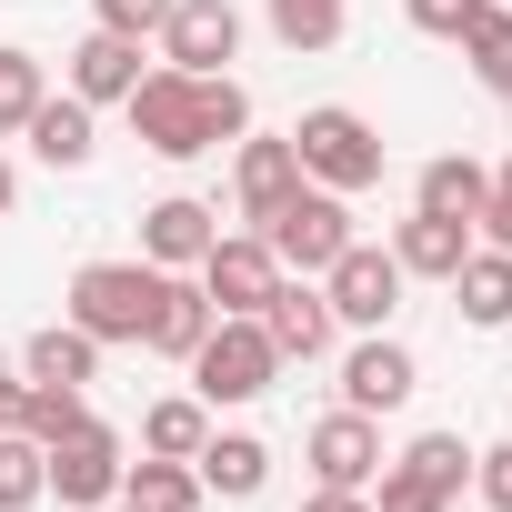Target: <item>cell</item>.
<instances>
[{
	"instance_id": "38",
	"label": "cell",
	"mask_w": 512,
	"mask_h": 512,
	"mask_svg": "<svg viewBox=\"0 0 512 512\" xmlns=\"http://www.w3.org/2000/svg\"><path fill=\"white\" fill-rule=\"evenodd\" d=\"M11 201H21V171H11V161H0V221H11Z\"/></svg>"
},
{
	"instance_id": "23",
	"label": "cell",
	"mask_w": 512,
	"mask_h": 512,
	"mask_svg": "<svg viewBox=\"0 0 512 512\" xmlns=\"http://www.w3.org/2000/svg\"><path fill=\"white\" fill-rule=\"evenodd\" d=\"M201 442H211V402H201V392H171V402H151V412H141V452L191 462Z\"/></svg>"
},
{
	"instance_id": "25",
	"label": "cell",
	"mask_w": 512,
	"mask_h": 512,
	"mask_svg": "<svg viewBox=\"0 0 512 512\" xmlns=\"http://www.w3.org/2000/svg\"><path fill=\"white\" fill-rule=\"evenodd\" d=\"M121 492H131L141 512H201V502H211L201 472H191V462H161V452H141V462L121 472Z\"/></svg>"
},
{
	"instance_id": "7",
	"label": "cell",
	"mask_w": 512,
	"mask_h": 512,
	"mask_svg": "<svg viewBox=\"0 0 512 512\" xmlns=\"http://www.w3.org/2000/svg\"><path fill=\"white\" fill-rule=\"evenodd\" d=\"M322 302H332L342 332H382V322L402 312V262H392V241H352L342 262L322 272Z\"/></svg>"
},
{
	"instance_id": "39",
	"label": "cell",
	"mask_w": 512,
	"mask_h": 512,
	"mask_svg": "<svg viewBox=\"0 0 512 512\" xmlns=\"http://www.w3.org/2000/svg\"><path fill=\"white\" fill-rule=\"evenodd\" d=\"M101 512H141V502H131V492H111V502H101Z\"/></svg>"
},
{
	"instance_id": "28",
	"label": "cell",
	"mask_w": 512,
	"mask_h": 512,
	"mask_svg": "<svg viewBox=\"0 0 512 512\" xmlns=\"http://www.w3.org/2000/svg\"><path fill=\"white\" fill-rule=\"evenodd\" d=\"M392 462H412V472H422L432 492H452V502H462V482H472V442H462V432H422V442L392 452Z\"/></svg>"
},
{
	"instance_id": "8",
	"label": "cell",
	"mask_w": 512,
	"mask_h": 512,
	"mask_svg": "<svg viewBox=\"0 0 512 512\" xmlns=\"http://www.w3.org/2000/svg\"><path fill=\"white\" fill-rule=\"evenodd\" d=\"M302 191V151H292V131H241L231 141V211L262 231L282 201Z\"/></svg>"
},
{
	"instance_id": "15",
	"label": "cell",
	"mask_w": 512,
	"mask_h": 512,
	"mask_svg": "<svg viewBox=\"0 0 512 512\" xmlns=\"http://www.w3.org/2000/svg\"><path fill=\"white\" fill-rule=\"evenodd\" d=\"M211 322H221V312H211V292H201L191 272H161V302H151V332H141V352H161V362H191Z\"/></svg>"
},
{
	"instance_id": "14",
	"label": "cell",
	"mask_w": 512,
	"mask_h": 512,
	"mask_svg": "<svg viewBox=\"0 0 512 512\" xmlns=\"http://www.w3.org/2000/svg\"><path fill=\"white\" fill-rule=\"evenodd\" d=\"M211 241H221V211L191 201V191H171V201L141 211V262H151V272H191Z\"/></svg>"
},
{
	"instance_id": "26",
	"label": "cell",
	"mask_w": 512,
	"mask_h": 512,
	"mask_svg": "<svg viewBox=\"0 0 512 512\" xmlns=\"http://www.w3.org/2000/svg\"><path fill=\"white\" fill-rule=\"evenodd\" d=\"M462 61H472V81L492 101H512V11H502V0H482V21L462 31Z\"/></svg>"
},
{
	"instance_id": "36",
	"label": "cell",
	"mask_w": 512,
	"mask_h": 512,
	"mask_svg": "<svg viewBox=\"0 0 512 512\" xmlns=\"http://www.w3.org/2000/svg\"><path fill=\"white\" fill-rule=\"evenodd\" d=\"M302 512H372V492H312Z\"/></svg>"
},
{
	"instance_id": "20",
	"label": "cell",
	"mask_w": 512,
	"mask_h": 512,
	"mask_svg": "<svg viewBox=\"0 0 512 512\" xmlns=\"http://www.w3.org/2000/svg\"><path fill=\"white\" fill-rule=\"evenodd\" d=\"M131 81H141V41H121V31H91L81 51H71V101H131Z\"/></svg>"
},
{
	"instance_id": "34",
	"label": "cell",
	"mask_w": 512,
	"mask_h": 512,
	"mask_svg": "<svg viewBox=\"0 0 512 512\" xmlns=\"http://www.w3.org/2000/svg\"><path fill=\"white\" fill-rule=\"evenodd\" d=\"M161 21H171V0H101V31L121 41H161Z\"/></svg>"
},
{
	"instance_id": "5",
	"label": "cell",
	"mask_w": 512,
	"mask_h": 512,
	"mask_svg": "<svg viewBox=\"0 0 512 512\" xmlns=\"http://www.w3.org/2000/svg\"><path fill=\"white\" fill-rule=\"evenodd\" d=\"M262 241H272V262H282V272H302V282H322V272L342 262V251H352L362 231H352V201H342V191H322V181H302V191H292V201H282V211L262 221Z\"/></svg>"
},
{
	"instance_id": "35",
	"label": "cell",
	"mask_w": 512,
	"mask_h": 512,
	"mask_svg": "<svg viewBox=\"0 0 512 512\" xmlns=\"http://www.w3.org/2000/svg\"><path fill=\"white\" fill-rule=\"evenodd\" d=\"M472 231H482V241H502V251H512V161H502V171H492V191H482V221H472Z\"/></svg>"
},
{
	"instance_id": "37",
	"label": "cell",
	"mask_w": 512,
	"mask_h": 512,
	"mask_svg": "<svg viewBox=\"0 0 512 512\" xmlns=\"http://www.w3.org/2000/svg\"><path fill=\"white\" fill-rule=\"evenodd\" d=\"M21 422V372H0V432Z\"/></svg>"
},
{
	"instance_id": "18",
	"label": "cell",
	"mask_w": 512,
	"mask_h": 512,
	"mask_svg": "<svg viewBox=\"0 0 512 512\" xmlns=\"http://www.w3.org/2000/svg\"><path fill=\"white\" fill-rule=\"evenodd\" d=\"M21 141H31V161H51V171H91V151H101L91 101H71V91H51V101L21 121Z\"/></svg>"
},
{
	"instance_id": "13",
	"label": "cell",
	"mask_w": 512,
	"mask_h": 512,
	"mask_svg": "<svg viewBox=\"0 0 512 512\" xmlns=\"http://www.w3.org/2000/svg\"><path fill=\"white\" fill-rule=\"evenodd\" d=\"M262 332H272V352L282 362H322L332 352V302H322V282H302V272H282L272 282V302H262Z\"/></svg>"
},
{
	"instance_id": "16",
	"label": "cell",
	"mask_w": 512,
	"mask_h": 512,
	"mask_svg": "<svg viewBox=\"0 0 512 512\" xmlns=\"http://www.w3.org/2000/svg\"><path fill=\"white\" fill-rule=\"evenodd\" d=\"M462 251H472V221H442V211L392 221V262H402V282H452Z\"/></svg>"
},
{
	"instance_id": "6",
	"label": "cell",
	"mask_w": 512,
	"mask_h": 512,
	"mask_svg": "<svg viewBox=\"0 0 512 512\" xmlns=\"http://www.w3.org/2000/svg\"><path fill=\"white\" fill-rule=\"evenodd\" d=\"M41 472H51V502H71V512H101L111 492H121V472H131V452H121V432L91 412L81 432H61L51 452H41Z\"/></svg>"
},
{
	"instance_id": "33",
	"label": "cell",
	"mask_w": 512,
	"mask_h": 512,
	"mask_svg": "<svg viewBox=\"0 0 512 512\" xmlns=\"http://www.w3.org/2000/svg\"><path fill=\"white\" fill-rule=\"evenodd\" d=\"M472 492H482V512H512V442L472 452Z\"/></svg>"
},
{
	"instance_id": "11",
	"label": "cell",
	"mask_w": 512,
	"mask_h": 512,
	"mask_svg": "<svg viewBox=\"0 0 512 512\" xmlns=\"http://www.w3.org/2000/svg\"><path fill=\"white\" fill-rule=\"evenodd\" d=\"M412 392H422V362H412L392 332H362V342L342 352V412H372V422H382V412H402Z\"/></svg>"
},
{
	"instance_id": "3",
	"label": "cell",
	"mask_w": 512,
	"mask_h": 512,
	"mask_svg": "<svg viewBox=\"0 0 512 512\" xmlns=\"http://www.w3.org/2000/svg\"><path fill=\"white\" fill-rule=\"evenodd\" d=\"M272 382H282V352H272L262 312H221V322L201 332V352H191V392H201L211 412H241V402H262Z\"/></svg>"
},
{
	"instance_id": "21",
	"label": "cell",
	"mask_w": 512,
	"mask_h": 512,
	"mask_svg": "<svg viewBox=\"0 0 512 512\" xmlns=\"http://www.w3.org/2000/svg\"><path fill=\"white\" fill-rule=\"evenodd\" d=\"M21 382H71V392H91V382H101V342H91L81 322H51V332L21 342Z\"/></svg>"
},
{
	"instance_id": "29",
	"label": "cell",
	"mask_w": 512,
	"mask_h": 512,
	"mask_svg": "<svg viewBox=\"0 0 512 512\" xmlns=\"http://www.w3.org/2000/svg\"><path fill=\"white\" fill-rule=\"evenodd\" d=\"M41 101H51V71H41L31 51H11V41H0V131H21Z\"/></svg>"
},
{
	"instance_id": "12",
	"label": "cell",
	"mask_w": 512,
	"mask_h": 512,
	"mask_svg": "<svg viewBox=\"0 0 512 512\" xmlns=\"http://www.w3.org/2000/svg\"><path fill=\"white\" fill-rule=\"evenodd\" d=\"M161 61H171V71H231V61H241V11H231V0H171Z\"/></svg>"
},
{
	"instance_id": "24",
	"label": "cell",
	"mask_w": 512,
	"mask_h": 512,
	"mask_svg": "<svg viewBox=\"0 0 512 512\" xmlns=\"http://www.w3.org/2000/svg\"><path fill=\"white\" fill-rule=\"evenodd\" d=\"M262 11H272L282 51H342V31H352V0H262Z\"/></svg>"
},
{
	"instance_id": "19",
	"label": "cell",
	"mask_w": 512,
	"mask_h": 512,
	"mask_svg": "<svg viewBox=\"0 0 512 512\" xmlns=\"http://www.w3.org/2000/svg\"><path fill=\"white\" fill-rule=\"evenodd\" d=\"M191 472H201V492H221V502H251L272 482V442L262 432H211L201 452H191Z\"/></svg>"
},
{
	"instance_id": "31",
	"label": "cell",
	"mask_w": 512,
	"mask_h": 512,
	"mask_svg": "<svg viewBox=\"0 0 512 512\" xmlns=\"http://www.w3.org/2000/svg\"><path fill=\"white\" fill-rule=\"evenodd\" d=\"M372 482H382V492H372V512H452V492H432L412 462H382Z\"/></svg>"
},
{
	"instance_id": "1",
	"label": "cell",
	"mask_w": 512,
	"mask_h": 512,
	"mask_svg": "<svg viewBox=\"0 0 512 512\" xmlns=\"http://www.w3.org/2000/svg\"><path fill=\"white\" fill-rule=\"evenodd\" d=\"M121 111H131L141 151H161V161H211V151H231L251 131V91L231 71H171V61L141 71Z\"/></svg>"
},
{
	"instance_id": "9",
	"label": "cell",
	"mask_w": 512,
	"mask_h": 512,
	"mask_svg": "<svg viewBox=\"0 0 512 512\" xmlns=\"http://www.w3.org/2000/svg\"><path fill=\"white\" fill-rule=\"evenodd\" d=\"M191 282L211 292V312H262L272 282H282V262H272V241H262V231H221L201 262H191Z\"/></svg>"
},
{
	"instance_id": "32",
	"label": "cell",
	"mask_w": 512,
	"mask_h": 512,
	"mask_svg": "<svg viewBox=\"0 0 512 512\" xmlns=\"http://www.w3.org/2000/svg\"><path fill=\"white\" fill-rule=\"evenodd\" d=\"M402 21H412L422 41H462V31L482 21V0H402Z\"/></svg>"
},
{
	"instance_id": "10",
	"label": "cell",
	"mask_w": 512,
	"mask_h": 512,
	"mask_svg": "<svg viewBox=\"0 0 512 512\" xmlns=\"http://www.w3.org/2000/svg\"><path fill=\"white\" fill-rule=\"evenodd\" d=\"M302 462H312L322 492H372V472H382L392 452H382V422H372V412H322L312 442H302Z\"/></svg>"
},
{
	"instance_id": "27",
	"label": "cell",
	"mask_w": 512,
	"mask_h": 512,
	"mask_svg": "<svg viewBox=\"0 0 512 512\" xmlns=\"http://www.w3.org/2000/svg\"><path fill=\"white\" fill-rule=\"evenodd\" d=\"M81 422H91V392H71V382H21V422H11V432H31V442L51 452V442L81 432Z\"/></svg>"
},
{
	"instance_id": "2",
	"label": "cell",
	"mask_w": 512,
	"mask_h": 512,
	"mask_svg": "<svg viewBox=\"0 0 512 512\" xmlns=\"http://www.w3.org/2000/svg\"><path fill=\"white\" fill-rule=\"evenodd\" d=\"M151 302H161V272H151V262H81V272H71L61 322H81L101 352H141Z\"/></svg>"
},
{
	"instance_id": "22",
	"label": "cell",
	"mask_w": 512,
	"mask_h": 512,
	"mask_svg": "<svg viewBox=\"0 0 512 512\" xmlns=\"http://www.w3.org/2000/svg\"><path fill=\"white\" fill-rule=\"evenodd\" d=\"M482 191H492V171H482L472 151H442V161H422V181H412V211H442V221H482Z\"/></svg>"
},
{
	"instance_id": "30",
	"label": "cell",
	"mask_w": 512,
	"mask_h": 512,
	"mask_svg": "<svg viewBox=\"0 0 512 512\" xmlns=\"http://www.w3.org/2000/svg\"><path fill=\"white\" fill-rule=\"evenodd\" d=\"M51 492V472H41V442L31 432H0V512H31Z\"/></svg>"
},
{
	"instance_id": "17",
	"label": "cell",
	"mask_w": 512,
	"mask_h": 512,
	"mask_svg": "<svg viewBox=\"0 0 512 512\" xmlns=\"http://www.w3.org/2000/svg\"><path fill=\"white\" fill-rule=\"evenodd\" d=\"M442 292L462 302L472 332H502V322H512V251H502V241H472V251H462V272H452Z\"/></svg>"
},
{
	"instance_id": "4",
	"label": "cell",
	"mask_w": 512,
	"mask_h": 512,
	"mask_svg": "<svg viewBox=\"0 0 512 512\" xmlns=\"http://www.w3.org/2000/svg\"><path fill=\"white\" fill-rule=\"evenodd\" d=\"M292 151H302V181H322V191H342V201L382 181V131H372L352 101L302 111V121H292Z\"/></svg>"
}]
</instances>
